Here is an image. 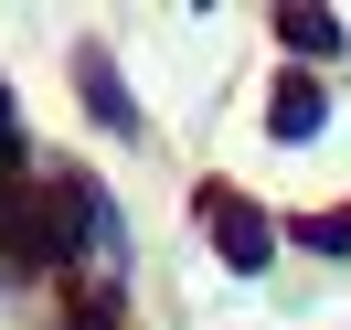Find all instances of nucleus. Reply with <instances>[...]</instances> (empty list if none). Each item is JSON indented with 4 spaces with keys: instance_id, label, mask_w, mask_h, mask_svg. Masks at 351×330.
Instances as JSON below:
<instances>
[{
    "instance_id": "f03ea898",
    "label": "nucleus",
    "mask_w": 351,
    "mask_h": 330,
    "mask_svg": "<svg viewBox=\"0 0 351 330\" xmlns=\"http://www.w3.org/2000/svg\"><path fill=\"white\" fill-rule=\"evenodd\" d=\"M266 128H277V139H308V128H319V86H277Z\"/></svg>"
},
{
    "instance_id": "20e7f679",
    "label": "nucleus",
    "mask_w": 351,
    "mask_h": 330,
    "mask_svg": "<svg viewBox=\"0 0 351 330\" xmlns=\"http://www.w3.org/2000/svg\"><path fill=\"white\" fill-rule=\"evenodd\" d=\"M86 96H96V117H107V128H128V96H117L107 64H86Z\"/></svg>"
},
{
    "instance_id": "7ed1b4c3",
    "label": "nucleus",
    "mask_w": 351,
    "mask_h": 330,
    "mask_svg": "<svg viewBox=\"0 0 351 330\" xmlns=\"http://www.w3.org/2000/svg\"><path fill=\"white\" fill-rule=\"evenodd\" d=\"M287 43H298V54H330V43H341V22H330V11H287Z\"/></svg>"
},
{
    "instance_id": "f257e3e1",
    "label": "nucleus",
    "mask_w": 351,
    "mask_h": 330,
    "mask_svg": "<svg viewBox=\"0 0 351 330\" xmlns=\"http://www.w3.org/2000/svg\"><path fill=\"white\" fill-rule=\"evenodd\" d=\"M202 213H213V235H223V256H234V266H266V213H256V202H234V192H213V202H202Z\"/></svg>"
}]
</instances>
